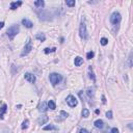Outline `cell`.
<instances>
[{
	"mask_svg": "<svg viewBox=\"0 0 133 133\" xmlns=\"http://www.w3.org/2000/svg\"><path fill=\"white\" fill-rule=\"evenodd\" d=\"M19 31H20V26L18 25V24H14V25H12L11 27L7 29L6 34H7V37L10 38L11 40H13L16 35L19 33Z\"/></svg>",
	"mask_w": 133,
	"mask_h": 133,
	"instance_id": "6da1fadb",
	"label": "cell"
},
{
	"mask_svg": "<svg viewBox=\"0 0 133 133\" xmlns=\"http://www.w3.org/2000/svg\"><path fill=\"white\" fill-rule=\"evenodd\" d=\"M49 79H50V82L52 83L53 86L57 85L58 83L61 82V80H63V76H61L60 74H57V73H51L49 75Z\"/></svg>",
	"mask_w": 133,
	"mask_h": 133,
	"instance_id": "7a4b0ae2",
	"label": "cell"
},
{
	"mask_svg": "<svg viewBox=\"0 0 133 133\" xmlns=\"http://www.w3.org/2000/svg\"><path fill=\"white\" fill-rule=\"evenodd\" d=\"M121 21H122V16H121V14L119 12H114V13L111 14V16H110V23L113 26L120 25Z\"/></svg>",
	"mask_w": 133,
	"mask_h": 133,
	"instance_id": "3957f363",
	"label": "cell"
},
{
	"mask_svg": "<svg viewBox=\"0 0 133 133\" xmlns=\"http://www.w3.org/2000/svg\"><path fill=\"white\" fill-rule=\"evenodd\" d=\"M79 35L82 40H87L88 39V33H87V29H86V25L85 23L82 21L79 26Z\"/></svg>",
	"mask_w": 133,
	"mask_h": 133,
	"instance_id": "277c9868",
	"label": "cell"
},
{
	"mask_svg": "<svg viewBox=\"0 0 133 133\" xmlns=\"http://www.w3.org/2000/svg\"><path fill=\"white\" fill-rule=\"evenodd\" d=\"M31 50H32L31 40H30V39H28V40H27V43L25 44V47H24V49H23V51H22V53H21V56H25V55L29 54Z\"/></svg>",
	"mask_w": 133,
	"mask_h": 133,
	"instance_id": "5b68a950",
	"label": "cell"
},
{
	"mask_svg": "<svg viewBox=\"0 0 133 133\" xmlns=\"http://www.w3.org/2000/svg\"><path fill=\"white\" fill-rule=\"evenodd\" d=\"M66 101H67V104L70 106V107H75V106H77V104H78L77 99L75 98L73 95H69V96L67 97Z\"/></svg>",
	"mask_w": 133,
	"mask_h": 133,
	"instance_id": "8992f818",
	"label": "cell"
},
{
	"mask_svg": "<svg viewBox=\"0 0 133 133\" xmlns=\"http://www.w3.org/2000/svg\"><path fill=\"white\" fill-rule=\"evenodd\" d=\"M24 78H25L28 82H30V83H34L35 81H37V78H35V76H34L33 74H31V73H25Z\"/></svg>",
	"mask_w": 133,
	"mask_h": 133,
	"instance_id": "52a82bcc",
	"label": "cell"
},
{
	"mask_svg": "<svg viewBox=\"0 0 133 133\" xmlns=\"http://www.w3.org/2000/svg\"><path fill=\"white\" fill-rule=\"evenodd\" d=\"M48 109V105L46 102H41L40 105H39V111L41 112H46Z\"/></svg>",
	"mask_w": 133,
	"mask_h": 133,
	"instance_id": "ba28073f",
	"label": "cell"
},
{
	"mask_svg": "<svg viewBox=\"0 0 133 133\" xmlns=\"http://www.w3.org/2000/svg\"><path fill=\"white\" fill-rule=\"evenodd\" d=\"M22 24L25 26L26 28H32L33 27V23L30 20H28V19H23L22 20Z\"/></svg>",
	"mask_w": 133,
	"mask_h": 133,
	"instance_id": "9c48e42d",
	"label": "cell"
},
{
	"mask_svg": "<svg viewBox=\"0 0 133 133\" xmlns=\"http://www.w3.org/2000/svg\"><path fill=\"white\" fill-rule=\"evenodd\" d=\"M6 110H7V105L3 104L1 107H0V119H1V120L4 119V113L6 112Z\"/></svg>",
	"mask_w": 133,
	"mask_h": 133,
	"instance_id": "30bf717a",
	"label": "cell"
},
{
	"mask_svg": "<svg viewBox=\"0 0 133 133\" xmlns=\"http://www.w3.org/2000/svg\"><path fill=\"white\" fill-rule=\"evenodd\" d=\"M48 120H49V118L47 116H42L38 119V123L40 124V125H44V124H46L48 122Z\"/></svg>",
	"mask_w": 133,
	"mask_h": 133,
	"instance_id": "8fae6325",
	"label": "cell"
},
{
	"mask_svg": "<svg viewBox=\"0 0 133 133\" xmlns=\"http://www.w3.org/2000/svg\"><path fill=\"white\" fill-rule=\"evenodd\" d=\"M74 64H75V66H76V67H80V66L83 64V58H81L80 56H77V57H75Z\"/></svg>",
	"mask_w": 133,
	"mask_h": 133,
	"instance_id": "7c38bea8",
	"label": "cell"
},
{
	"mask_svg": "<svg viewBox=\"0 0 133 133\" xmlns=\"http://www.w3.org/2000/svg\"><path fill=\"white\" fill-rule=\"evenodd\" d=\"M94 125H95V127H96V128L102 129V128H103V126H104V122H103L102 120H97V121H95Z\"/></svg>",
	"mask_w": 133,
	"mask_h": 133,
	"instance_id": "4fadbf2b",
	"label": "cell"
},
{
	"mask_svg": "<svg viewBox=\"0 0 133 133\" xmlns=\"http://www.w3.org/2000/svg\"><path fill=\"white\" fill-rule=\"evenodd\" d=\"M35 39L39 40L40 42H45L46 35L44 34V33H42V32H40V33H37V34H35Z\"/></svg>",
	"mask_w": 133,
	"mask_h": 133,
	"instance_id": "5bb4252c",
	"label": "cell"
},
{
	"mask_svg": "<svg viewBox=\"0 0 133 133\" xmlns=\"http://www.w3.org/2000/svg\"><path fill=\"white\" fill-rule=\"evenodd\" d=\"M22 5V1H15L11 3V10H17L19 6Z\"/></svg>",
	"mask_w": 133,
	"mask_h": 133,
	"instance_id": "9a60e30c",
	"label": "cell"
},
{
	"mask_svg": "<svg viewBox=\"0 0 133 133\" xmlns=\"http://www.w3.org/2000/svg\"><path fill=\"white\" fill-rule=\"evenodd\" d=\"M59 117L60 118H58V119H56V121H64V120H66L68 117H69V114L66 112V111H60V114H59Z\"/></svg>",
	"mask_w": 133,
	"mask_h": 133,
	"instance_id": "2e32d148",
	"label": "cell"
},
{
	"mask_svg": "<svg viewBox=\"0 0 133 133\" xmlns=\"http://www.w3.org/2000/svg\"><path fill=\"white\" fill-rule=\"evenodd\" d=\"M47 105H48V108H50L51 110H55L56 109V104H55V102L53 101V100H50L47 103Z\"/></svg>",
	"mask_w": 133,
	"mask_h": 133,
	"instance_id": "e0dca14e",
	"label": "cell"
},
{
	"mask_svg": "<svg viewBox=\"0 0 133 133\" xmlns=\"http://www.w3.org/2000/svg\"><path fill=\"white\" fill-rule=\"evenodd\" d=\"M34 5L39 8H42L45 6V1L44 0H37V1H34Z\"/></svg>",
	"mask_w": 133,
	"mask_h": 133,
	"instance_id": "ac0fdd59",
	"label": "cell"
},
{
	"mask_svg": "<svg viewBox=\"0 0 133 133\" xmlns=\"http://www.w3.org/2000/svg\"><path fill=\"white\" fill-rule=\"evenodd\" d=\"M44 130H45V131H48V130H58V129H57V127L53 126V125H47V126L44 127Z\"/></svg>",
	"mask_w": 133,
	"mask_h": 133,
	"instance_id": "d6986e66",
	"label": "cell"
},
{
	"mask_svg": "<svg viewBox=\"0 0 133 133\" xmlns=\"http://www.w3.org/2000/svg\"><path fill=\"white\" fill-rule=\"evenodd\" d=\"M66 4H67L68 6H70V7H73V6H75L76 2H75V0H67V1H66Z\"/></svg>",
	"mask_w": 133,
	"mask_h": 133,
	"instance_id": "ffe728a7",
	"label": "cell"
},
{
	"mask_svg": "<svg viewBox=\"0 0 133 133\" xmlns=\"http://www.w3.org/2000/svg\"><path fill=\"white\" fill-rule=\"evenodd\" d=\"M132 52L129 54V57H128V60H127V66H128V68H131L132 67Z\"/></svg>",
	"mask_w": 133,
	"mask_h": 133,
	"instance_id": "44dd1931",
	"label": "cell"
},
{
	"mask_svg": "<svg viewBox=\"0 0 133 133\" xmlns=\"http://www.w3.org/2000/svg\"><path fill=\"white\" fill-rule=\"evenodd\" d=\"M86 93H87V96L90 97V98H92V97L94 96V88H92V87H88Z\"/></svg>",
	"mask_w": 133,
	"mask_h": 133,
	"instance_id": "7402d4cb",
	"label": "cell"
},
{
	"mask_svg": "<svg viewBox=\"0 0 133 133\" xmlns=\"http://www.w3.org/2000/svg\"><path fill=\"white\" fill-rule=\"evenodd\" d=\"M82 117L83 118H87L88 116H90V111H88V109H86V108H84L83 110H82Z\"/></svg>",
	"mask_w": 133,
	"mask_h": 133,
	"instance_id": "603a6c76",
	"label": "cell"
},
{
	"mask_svg": "<svg viewBox=\"0 0 133 133\" xmlns=\"http://www.w3.org/2000/svg\"><path fill=\"white\" fill-rule=\"evenodd\" d=\"M94 56H95V52H94V51L87 52V54H86V58H87V59H92Z\"/></svg>",
	"mask_w": 133,
	"mask_h": 133,
	"instance_id": "cb8c5ba5",
	"label": "cell"
},
{
	"mask_svg": "<svg viewBox=\"0 0 133 133\" xmlns=\"http://www.w3.org/2000/svg\"><path fill=\"white\" fill-rule=\"evenodd\" d=\"M55 50H56V48H52V49H50V48H45V49H44V52H45L46 54H48V53L55 52Z\"/></svg>",
	"mask_w": 133,
	"mask_h": 133,
	"instance_id": "d4e9b609",
	"label": "cell"
},
{
	"mask_svg": "<svg viewBox=\"0 0 133 133\" xmlns=\"http://www.w3.org/2000/svg\"><path fill=\"white\" fill-rule=\"evenodd\" d=\"M28 125H29V121L28 120H25L22 124V129H27L28 128Z\"/></svg>",
	"mask_w": 133,
	"mask_h": 133,
	"instance_id": "484cf974",
	"label": "cell"
},
{
	"mask_svg": "<svg viewBox=\"0 0 133 133\" xmlns=\"http://www.w3.org/2000/svg\"><path fill=\"white\" fill-rule=\"evenodd\" d=\"M100 43H101L102 46H106V45L108 44V40L106 39V38H102V39L100 40Z\"/></svg>",
	"mask_w": 133,
	"mask_h": 133,
	"instance_id": "4316f807",
	"label": "cell"
},
{
	"mask_svg": "<svg viewBox=\"0 0 133 133\" xmlns=\"http://www.w3.org/2000/svg\"><path fill=\"white\" fill-rule=\"evenodd\" d=\"M90 78L93 79V81H96V77L94 76V73L92 72V67H90Z\"/></svg>",
	"mask_w": 133,
	"mask_h": 133,
	"instance_id": "83f0119b",
	"label": "cell"
},
{
	"mask_svg": "<svg viewBox=\"0 0 133 133\" xmlns=\"http://www.w3.org/2000/svg\"><path fill=\"white\" fill-rule=\"evenodd\" d=\"M106 117H107L108 119H112V111L109 110V111L106 112Z\"/></svg>",
	"mask_w": 133,
	"mask_h": 133,
	"instance_id": "f1b7e54d",
	"label": "cell"
},
{
	"mask_svg": "<svg viewBox=\"0 0 133 133\" xmlns=\"http://www.w3.org/2000/svg\"><path fill=\"white\" fill-rule=\"evenodd\" d=\"M110 133H119L118 128H112V129H111V131H110Z\"/></svg>",
	"mask_w": 133,
	"mask_h": 133,
	"instance_id": "f546056e",
	"label": "cell"
},
{
	"mask_svg": "<svg viewBox=\"0 0 133 133\" xmlns=\"http://www.w3.org/2000/svg\"><path fill=\"white\" fill-rule=\"evenodd\" d=\"M79 133H88V131H87L86 129L82 128V129H80V130H79Z\"/></svg>",
	"mask_w": 133,
	"mask_h": 133,
	"instance_id": "4dcf8cb0",
	"label": "cell"
},
{
	"mask_svg": "<svg viewBox=\"0 0 133 133\" xmlns=\"http://www.w3.org/2000/svg\"><path fill=\"white\" fill-rule=\"evenodd\" d=\"M102 103L103 104H106V98H105L104 95H102Z\"/></svg>",
	"mask_w": 133,
	"mask_h": 133,
	"instance_id": "1f68e13d",
	"label": "cell"
},
{
	"mask_svg": "<svg viewBox=\"0 0 133 133\" xmlns=\"http://www.w3.org/2000/svg\"><path fill=\"white\" fill-rule=\"evenodd\" d=\"M4 27V22H0V29H2Z\"/></svg>",
	"mask_w": 133,
	"mask_h": 133,
	"instance_id": "d6a6232c",
	"label": "cell"
}]
</instances>
